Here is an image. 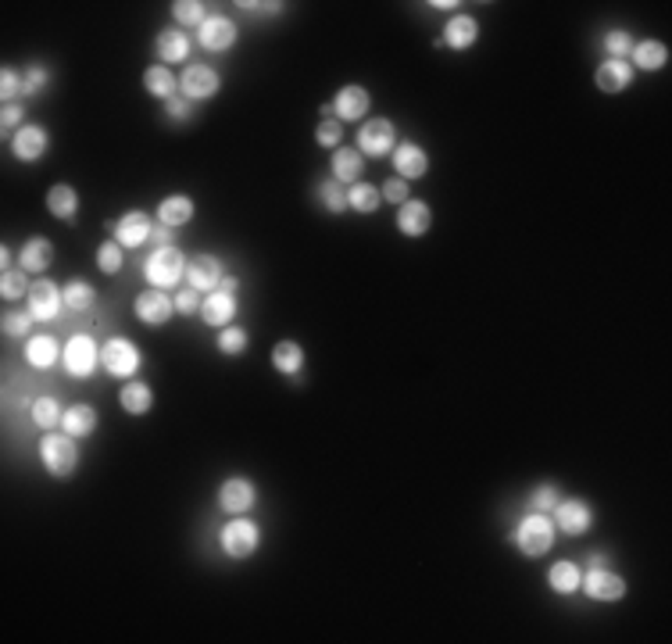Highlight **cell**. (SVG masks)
Returning <instances> with one entry per match:
<instances>
[{
  "mask_svg": "<svg viewBox=\"0 0 672 644\" xmlns=\"http://www.w3.org/2000/svg\"><path fill=\"white\" fill-rule=\"evenodd\" d=\"M179 86H183V97H186V100H208V97L218 93V72H215L211 65L194 61V65H186V72L179 76Z\"/></svg>",
  "mask_w": 672,
  "mask_h": 644,
  "instance_id": "10",
  "label": "cell"
},
{
  "mask_svg": "<svg viewBox=\"0 0 672 644\" xmlns=\"http://www.w3.org/2000/svg\"><path fill=\"white\" fill-rule=\"evenodd\" d=\"M605 51H608L615 61H626V58H629V51H633L629 33H626V29H612V33L605 36Z\"/></svg>",
  "mask_w": 672,
  "mask_h": 644,
  "instance_id": "45",
  "label": "cell"
},
{
  "mask_svg": "<svg viewBox=\"0 0 672 644\" xmlns=\"http://www.w3.org/2000/svg\"><path fill=\"white\" fill-rule=\"evenodd\" d=\"M12 151L19 162H40L47 151V129L43 125H22L12 137Z\"/></svg>",
  "mask_w": 672,
  "mask_h": 644,
  "instance_id": "19",
  "label": "cell"
},
{
  "mask_svg": "<svg viewBox=\"0 0 672 644\" xmlns=\"http://www.w3.org/2000/svg\"><path fill=\"white\" fill-rule=\"evenodd\" d=\"M393 172L400 176V179H423L426 172H430V155L419 147V144H412V140H405V144H397L393 147Z\"/></svg>",
  "mask_w": 672,
  "mask_h": 644,
  "instance_id": "14",
  "label": "cell"
},
{
  "mask_svg": "<svg viewBox=\"0 0 672 644\" xmlns=\"http://www.w3.org/2000/svg\"><path fill=\"white\" fill-rule=\"evenodd\" d=\"M254 501H257V487H254L250 480H243V476L225 480L222 490H218V505H222V512H229V515H243Z\"/></svg>",
  "mask_w": 672,
  "mask_h": 644,
  "instance_id": "16",
  "label": "cell"
},
{
  "mask_svg": "<svg viewBox=\"0 0 672 644\" xmlns=\"http://www.w3.org/2000/svg\"><path fill=\"white\" fill-rule=\"evenodd\" d=\"M479 40V22L476 19H469V15H455L451 22H447V29H444V47H451V51H469L472 44Z\"/></svg>",
  "mask_w": 672,
  "mask_h": 644,
  "instance_id": "24",
  "label": "cell"
},
{
  "mask_svg": "<svg viewBox=\"0 0 672 644\" xmlns=\"http://www.w3.org/2000/svg\"><path fill=\"white\" fill-rule=\"evenodd\" d=\"M61 344L51 337V333H40V337H29V344H26V362L33 365V369H51L58 358H61Z\"/></svg>",
  "mask_w": 672,
  "mask_h": 644,
  "instance_id": "28",
  "label": "cell"
},
{
  "mask_svg": "<svg viewBox=\"0 0 672 644\" xmlns=\"http://www.w3.org/2000/svg\"><path fill=\"white\" fill-rule=\"evenodd\" d=\"M172 301H176V312H179V315H194V312H201V298H197L194 287H190V290H179Z\"/></svg>",
  "mask_w": 672,
  "mask_h": 644,
  "instance_id": "52",
  "label": "cell"
},
{
  "mask_svg": "<svg viewBox=\"0 0 672 644\" xmlns=\"http://www.w3.org/2000/svg\"><path fill=\"white\" fill-rule=\"evenodd\" d=\"M111 233H115V240H118L122 247H140V243L151 240L154 222H151L144 211H125V215H118V219L111 222Z\"/></svg>",
  "mask_w": 672,
  "mask_h": 644,
  "instance_id": "12",
  "label": "cell"
},
{
  "mask_svg": "<svg viewBox=\"0 0 672 644\" xmlns=\"http://www.w3.org/2000/svg\"><path fill=\"white\" fill-rule=\"evenodd\" d=\"M29 280H26V269H8L4 273V280H0V294H4L8 301H15V298H22V294H29Z\"/></svg>",
  "mask_w": 672,
  "mask_h": 644,
  "instance_id": "43",
  "label": "cell"
},
{
  "mask_svg": "<svg viewBox=\"0 0 672 644\" xmlns=\"http://www.w3.org/2000/svg\"><path fill=\"white\" fill-rule=\"evenodd\" d=\"M172 315H176V301H172L165 290H147V294L137 298V319H140L144 326L158 330V326H165Z\"/></svg>",
  "mask_w": 672,
  "mask_h": 644,
  "instance_id": "13",
  "label": "cell"
},
{
  "mask_svg": "<svg viewBox=\"0 0 672 644\" xmlns=\"http://www.w3.org/2000/svg\"><path fill=\"white\" fill-rule=\"evenodd\" d=\"M315 140H319L322 147H340V140H344V125H340L336 118H322L319 129H315Z\"/></svg>",
  "mask_w": 672,
  "mask_h": 644,
  "instance_id": "46",
  "label": "cell"
},
{
  "mask_svg": "<svg viewBox=\"0 0 672 644\" xmlns=\"http://www.w3.org/2000/svg\"><path fill=\"white\" fill-rule=\"evenodd\" d=\"M590 523H594V508H590L583 497H565V501L555 505V527L565 530L569 537L587 534Z\"/></svg>",
  "mask_w": 672,
  "mask_h": 644,
  "instance_id": "9",
  "label": "cell"
},
{
  "mask_svg": "<svg viewBox=\"0 0 672 644\" xmlns=\"http://www.w3.org/2000/svg\"><path fill=\"white\" fill-rule=\"evenodd\" d=\"M361 151H351V147H336V155H333V179L336 183H358L361 179Z\"/></svg>",
  "mask_w": 672,
  "mask_h": 644,
  "instance_id": "32",
  "label": "cell"
},
{
  "mask_svg": "<svg viewBox=\"0 0 672 644\" xmlns=\"http://www.w3.org/2000/svg\"><path fill=\"white\" fill-rule=\"evenodd\" d=\"M319 201H322V208H326V211H333V215L347 211V194H344V187H340L336 179L319 183Z\"/></svg>",
  "mask_w": 672,
  "mask_h": 644,
  "instance_id": "41",
  "label": "cell"
},
{
  "mask_svg": "<svg viewBox=\"0 0 672 644\" xmlns=\"http://www.w3.org/2000/svg\"><path fill=\"white\" fill-rule=\"evenodd\" d=\"M0 262H4V273H8V269H15V266H12V247H8V243L0 247Z\"/></svg>",
  "mask_w": 672,
  "mask_h": 644,
  "instance_id": "56",
  "label": "cell"
},
{
  "mask_svg": "<svg viewBox=\"0 0 672 644\" xmlns=\"http://www.w3.org/2000/svg\"><path fill=\"white\" fill-rule=\"evenodd\" d=\"M433 226V211L426 201H405L397 211V229L405 236H426Z\"/></svg>",
  "mask_w": 672,
  "mask_h": 644,
  "instance_id": "20",
  "label": "cell"
},
{
  "mask_svg": "<svg viewBox=\"0 0 672 644\" xmlns=\"http://www.w3.org/2000/svg\"><path fill=\"white\" fill-rule=\"evenodd\" d=\"M186 276H190V287L197 290V294H211V290H218V283H222V262L215 254H197L194 262H190V269H186Z\"/></svg>",
  "mask_w": 672,
  "mask_h": 644,
  "instance_id": "17",
  "label": "cell"
},
{
  "mask_svg": "<svg viewBox=\"0 0 672 644\" xmlns=\"http://www.w3.org/2000/svg\"><path fill=\"white\" fill-rule=\"evenodd\" d=\"M397 144V129L390 118H372L361 125V133H358V151H365L368 158H386Z\"/></svg>",
  "mask_w": 672,
  "mask_h": 644,
  "instance_id": "8",
  "label": "cell"
},
{
  "mask_svg": "<svg viewBox=\"0 0 672 644\" xmlns=\"http://www.w3.org/2000/svg\"><path fill=\"white\" fill-rule=\"evenodd\" d=\"M273 365H276L280 372H287V376H301V369H304V351H301V344L280 340V344L273 347Z\"/></svg>",
  "mask_w": 672,
  "mask_h": 644,
  "instance_id": "34",
  "label": "cell"
},
{
  "mask_svg": "<svg viewBox=\"0 0 672 644\" xmlns=\"http://www.w3.org/2000/svg\"><path fill=\"white\" fill-rule=\"evenodd\" d=\"M61 362H65V372H68V376L86 379V376H93V369L100 365V347H97V340H93L90 333H75V337L65 344Z\"/></svg>",
  "mask_w": 672,
  "mask_h": 644,
  "instance_id": "5",
  "label": "cell"
},
{
  "mask_svg": "<svg viewBox=\"0 0 672 644\" xmlns=\"http://www.w3.org/2000/svg\"><path fill=\"white\" fill-rule=\"evenodd\" d=\"M379 201H383V194H379L376 187H368V183H354V187L347 190V208H354V211H361V215L379 211Z\"/></svg>",
  "mask_w": 672,
  "mask_h": 644,
  "instance_id": "36",
  "label": "cell"
},
{
  "mask_svg": "<svg viewBox=\"0 0 672 644\" xmlns=\"http://www.w3.org/2000/svg\"><path fill=\"white\" fill-rule=\"evenodd\" d=\"M368 104H372L368 90L358 86V83H351V86H344V90L336 93V100H333V115L344 118V122H358V118H365Z\"/></svg>",
  "mask_w": 672,
  "mask_h": 644,
  "instance_id": "21",
  "label": "cell"
},
{
  "mask_svg": "<svg viewBox=\"0 0 672 644\" xmlns=\"http://www.w3.org/2000/svg\"><path fill=\"white\" fill-rule=\"evenodd\" d=\"M154 54L165 61V68L176 65V61H186L190 58V36L183 29H162L158 40H154Z\"/></svg>",
  "mask_w": 672,
  "mask_h": 644,
  "instance_id": "22",
  "label": "cell"
},
{
  "mask_svg": "<svg viewBox=\"0 0 672 644\" xmlns=\"http://www.w3.org/2000/svg\"><path fill=\"white\" fill-rule=\"evenodd\" d=\"M93 301H97V290H93L86 280H72V283L65 287V308L86 312V308H93Z\"/></svg>",
  "mask_w": 672,
  "mask_h": 644,
  "instance_id": "38",
  "label": "cell"
},
{
  "mask_svg": "<svg viewBox=\"0 0 672 644\" xmlns=\"http://www.w3.org/2000/svg\"><path fill=\"white\" fill-rule=\"evenodd\" d=\"M218 545H222V552H225L229 559H250V555L257 552V545H261V530H257V523H250V520H243V515H236L233 523H225Z\"/></svg>",
  "mask_w": 672,
  "mask_h": 644,
  "instance_id": "6",
  "label": "cell"
},
{
  "mask_svg": "<svg viewBox=\"0 0 672 644\" xmlns=\"http://www.w3.org/2000/svg\"><path fill=\"white\" fill-rule=\"evenodd\" d=\"M197 40H201L204 51H215V54L229 51L236 44V26L229 19H222V15H208V22L197 29Z\"/></svg>",
  "mask_w": 672,
  "mask_h": 644,
  "instance_id": "18",
  "label": "cell"
},
{
  "mask_svg": "<svg viewBox=\"0 0 672 644\" xmlns=\"http://www.w3.org/2000/svg\"><path fill=\"white\" fill-rule=\"evenodd\" d=\"M26 301H29V315H33L36 322H51V319H58V312H61V305H65V290H61L54 280H36V283L29 287Z\"/></svg>",
  "mask_w": 672,
  "mask_h": 644,
  "instance_id": "7",
  "label": "cell"
},
{
  "mask_svg": "<svg viewBox=\"0 0 672 644\" xmlns=\"http://www.w3.org/2000/svg\"><path fill=\"white\" fill-rule=\"evenodd\" d=\"M190 104H194V100H186L183 93H176L172 100H165V111H169L172 122H186V118H190Z\"/></svg>",
  "mask_w": 672,
  "mask_h": 644,
  "instance_id": "53",
  "label": "cell"
},
{
  "mask_svg": "<svg viewBox=\"0 0 672 644\" xmlns=\"http://www.w3.org/2000/svg\"><path fill=\"white\" fill-rule=\"evenodd\" d=\"M558 501H562V497H558V487H555V483H541V487L529 494V512H555Z\"/></svg>",
  "mask_w": 672,
  "mask_h": 644,
  "instance_id": "44",
  "label": "cell"
},
{
  "mask_svg": "<svg viewBox=\"0 0 672 644\" xmlns=\"http://www.w3.org/2000/svg\"><path fill=\"white\" fill-rule=\"evenodd\" d=\"M218 351L229 354V358L243 354V351H247V330H243V326H225V330L218 333Z\"/></svg>",
  "mask_w": 672,
  "mask_h": 644,
  "instance_id": "42",
  "label": "cell"
},
{
  "mask_svg": "<svg viewBox=\"0 0 672 644\" xmlns=\"http://www.w3.org/2000/svg\"><path fill=\"white\" fill-rule=\"evenodd\" d=\"M190 262H186V254L179 247H154V254L147 258V266H144V276L154 290H172L183 276H186Z\"/></svg>",
  "mask_w": 672,
  "mask_h": 644,
  "instance_id": "2",
  "label": "cell"
},
{
  "mask_svg": "<svg viewBox=\"0 0 672 644\" xmlns=\"http://www.w3.org/2000/svg\"><path fill=\"white\" fill-rule=\"evenodd\" d=\"M629 58H633V61H629L633 68L658 72V68H665V65H668V47H665L661 40H644V44H633Z\"/></svg>",
  "mask_w": 672,
  "mask_h": 644,
  "instance_id": "26",
  "label": "cell"
},
{
  "mask_svg": "<svg viewBox=\"0 0 672 644\" xmlns=\"http://www.w3.org/2000/svg\"><path fill=\"white\" fill-rule=\"evenodd\" d=\"M201 319L208 322V326H215V330H225V326H233V319H236V294H229V290H211L204 301H201Z\"/></svg>",
  "mask_w": 672,
  "mask_h": 644,
  "instance_id": "15",
  "label": "cell"
},
{
  "mask_svg": "<svg viewBox=\"0 0 672 644\" xmlns=\"http://www.w3.org/2000/svg\"><path fill=\"white\" fill-rule=\"evenodd\" d=\"M140 362H144L140 347L132 344V340H125V337H111V340L100 347V365H104V372H107V376H115V379H129V376H137Z\"/></svg>",
  "mask_w": 672,
  "mask_h": 644,
  "instance_id": "4",
  "label": "cell"
},
{
  "mask_svg": "<svg viewBox=\"0 0 672 644\" xmlns=\"http://www.w3.org/2000/svg\"><path fill=\"white\" fill-rule=\"evenodd\" d=\"M594 83H597L601 93H622V90L633 83V65H629V61H615V58H608V61L597 68Z\"/></svg>",
  "mask_w": 672,
  "mask_h": 644,
  "instance_id": "23",
  "label": "cell"
},
{
  "mask_svg": "<svg viewBox=\"0 0 672 644\" xmlns=\"http://www.w3.org/2000/svg\"><path fill=\"white\" fill-rule=\"evenodd\" d=\"M22 90H26V79H22L15 68H4V72H0V97H4L8 104H12Z\"/></svg>",
  "mask_w": 672,
  "mask_h": 644,
  "instance_id": "47",
  "label": "cell"
},
{
  "mask_svg": "<svg viewBox=\"0 0 672 644\" xmlns=\"http://www.w3.org/2000/svg\"><path fill=\"white\" fill-rule=\"evenodd\" d=\"M61 430H65L68 437H90V433L97 430V412H93V405H72V409H65Z\"/></svg>",
  "mask_w": 672,
  "mask_h": 644,
  "instance_id": "31",
  "label": "cell"
},
{
  "mask_svg": "<svg viewBox=\"0 0 672 644\" xmlns=\"http://www.w3.org/2000/svg\"><path fill=\"white\" fill-rule=\"evenodd\" d=\"M47 208H51V215H54V219L72 222V219L79 215V194H75L68 183H58V187H51V190H47Z\"/></svg>",
  "mask_w": 672,
  "mask_h": 644,
  "instance_id": "29",
  "label": "cell"
},
{
  "mask_svg": "<svg viewBox=\"0 0 672 644\" xmlns=\"http://www.w3.org/2000/svg\"><path fill=\"white\" fill-rule=\"evenodd\" d=\"M218 287H222V290H229V294H236V290H240V280H236V276H222V283H218Z\"/></svg>",
  "mask_w": 672,
  "mask_h": 644,
  "instance_id": "55",
  "label": "cell"
},
{
  "mask_svg": "<svg viewBox=\"0 0 672 644\" xmlns=\"http://www.w3.org/2000/svg\"><path fill=\"white\" fill-rule=\"evenodd\" d=\"M33 322H36V319H33L29 312H8V315H4V333H8V337H22V333L33 330Z\"/></svg>",
  "mask_w": 672,
  "mask_h": 644,
  "instance_id": "49",
  "label": "cell"
},
{
  "mask_svg": "<svg viewBox=\"0 0 672 644\" xmlns=\"http://www.w3.org/2000/svg\"><path fill=\"white\" fill-rule=\"evenodd\" d=\"M97 269H100L104 276H115V273L122 269V243H118V240H104V243L97 247Z\"/></svg>",
  "mask_w": 672,
  "mask_h": 644,
  "instance_id": "40",
  "label": "cell"
},
{
  "mask_svg": "<svg viewBox=\"0 0 672 644\" xmlns=\"http://www.w3.org/2000/svg\"><path fill=\"white\" fill-rule=\"evenodd\" d=\"M22 79H26V90H22V93H26V97H33V93H40V90L51 83V72H47L43 65H29Z\"/></svg>",
  "mask_w": 672,
  "mask_h": 644,
  "instance_id": "48",
  "label": "cell"
},
{
  "mask_svg": "<svg viewBox=\"0 0 672 644\" xmlns=\"http://www.w3.org/2000/svg\"><path fill=\"white\" fill-rule=\"evenodd\" d=\"M379 194H383L386 201H393V204H405V201H412V197H408V179H400V176H397V179H386Z\"/></svg>",
  "mask_w": 672,
  "mask_h": 644,
  "instance_id": "51",
  "label": "cell"
},
{
  "mask_svg": "<svg viewBox=\"0 0 672 644\" xmlns=\"http://www.w3.org/2000/svg\"><path fill=\"white\" fill-rule=\"evenodd\" d=\"M61 405H58V398H51V394H43V398H36L33 402V423L47 433V430H54L58 423H61Z\"/></svg>",
  "mask_w": 672,
  "mask_h": 644,
  "instance_id": "37",
  "label": "cell"
},
{
  "mask_svg": "<svg viewBox=\"0 0 672 644\" xmlns=\"http://www.w3.org/2000/svg\"><path fill=\"white\" fill-rule=\"evenodd\" d=\"M51 262H54V243L43 240V236H33V240L22 247V258H19V266H22L26 273H43Z\"/></svg>",
  "mask_w": 672,
  "mask_h": 644,
  "instance_id": "30",
  "label": "cell"
},
{
  "mask_svg": "<svg viewBox=\"0 0 672 644\" xmlns=\"http://www.w3.org/2000/svg\"><path fill=\"white\" fill-rule=\"evenodd\" d=\"M118 402H122V409H125L129 416H147V412L154 409V391H151L144 379H129V383L122 386Z\"/></svg>",
  "mask_w": 672,
  "mask_h": 644,
  "instance_id": "25",
  "label": "cell"
},
{
  "mask_svg": "<svg viewBox=\"0 0 672 644\" xmlns=\"http://www.w3.org/2000/svg\"><path fill=\"white\" fill-rule=\"evenodd\" d=\"M580 587L590 598H597V601H619V598H626V580L619 573H612L608 566H590V573L583 576Z\"/></svg>",
  "mask_w": 672,
  "mask_h": 644,
  "instance_id": "11",
  "label": "cell"
},
{
  "mask_svg": "<svg viewBox=\"0 0 672 644\" xmlns=\"http://www.w3.org/2000/svg\"><path fill=\"white\" fill-rule=\"evenodd\" d=\"M176 76L165 68V65H151L147 72H144V90L151 93V97H158V100H172L176 97Z\"/></svg>",
  "mask_w": 672,
  "mask_h": 644,
  "instance_id": "33",
  "label": "cell"
},
{
  "mask_svg": "<svg viewBox=\"0 0 672 644\" xmlns=\"http://www.w3.org/2000/svg\"><path fill=\"white\" fill-rule=\"evenodd\" d=\"M26 122V107L22 104H4V115H0V125H4V133H19Z\"/></svg>",
  "mask_w": 672,
  "mask_h": 644,
  "instance_id": "50",
  "label": "cell"
},
{
  "mask_svg": "<svg viewBox=\"0 0 672 644\" xmlns=\"http://www.w3.org/2000/svg\"><path fill=\"white\" fill-rule=\"evenodd\" d=\"M151 243H154V247H169V243H172V229H169L165 222H158L154 233H151Z\"/></svg>",
  "mask_w": 672,
  "mask_h": 644,
  "instance_id": "54",
  "label": "cell"
},
{
  "mask_svg": "<svg viewBox=\"0 0 672 644\" xmlns=\"http://www.w3.org/2000/svg\"><path fill=\"white\" fill-rule=\"evenodd\" d=\"M515 545L526 559H541L551 552L555 545V520L548 512H526L522 515V523L515 530Z\"/></svg>",
  "mask_w": 672,
  "mask_h": 644,
  "instance_id": "1",
  "label": "cell"
},
{
  "mask_svg": "<svg viewBox=\"0 0 672 644\" xmlns=\"http://www.w3.org/2000/svg\"><path fill=\"white\" fill-rule=\"evenodd\" d=\"M40 462H43V469H47L51 476H58V480L72 476L75 465H79L75 437H68L65 430H61V433L47 430V437H40Z\"/></svg>",
  "mask_w": 672,
  "mask_h": 644,
  "instance_id": "3",
  "label": "cell"
},
{
  "mask_svg": "<svg viewBox=\"0 0 672 644\" xmlns=\"http://www.w3.org/2000/svg\"><path fill=\"white\" fill-rule=\"evenodd\" d=\"M172 19L179 26H197L201 29L208 22V12H204L201 0H179V4H172Z\"/></svg>",
  "mask_w": 672,
  "mask_h": 644,
  "instance_id": "39",
  "label": "cell"
},
{
  "mask_svg": "<svg viewBox=\"0 0 672 644\" xmlns=\"http://www.w3.org/2000/svg\"><path fill=\"white\" fill-rule=\"evenodd\" d=\"M548 580H551V591H555V594H576L580 584H583V573H580L576 562H555L551 573H548Z\"/></svg>",
  "mask_w": 672,
  "mask_h": 644,
  "instance_id": "35",
  "label": "cell"
},
{
  "mask_svg": "<svg viewBox=\"0 0 672 644\" xmlns=\"http://www.w3.org/2000/svg\"><path fill=\"white\" fill-rule=\"evenodd\" d=\"M194 201L186 197V194H172V197H165L162 204H158V222H165L169 229H179V226H186V222H194Z\"/></svg>",
  "mask_w": 672,
  "mask_h": 644,
  "instance_id": "27",
  "label": "cell"
}]
</instances>
